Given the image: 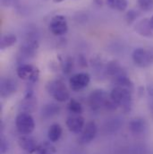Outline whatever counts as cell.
I'll return each instance as SVG.
<instances>
[{
    "instance_id": "obj_12",
    "label": "cell",
    "mask_w": 153,
    "mask_h": 154,
    "mask_svg": "<svg viewBox=\"0 0 153 154\" xmlns=\"http://www.w3.org/2000/svg\"><path fill=\"white\" fill-rule=\"evenodd\" d=\"M37 99L32 91V90H29L26 91L24 98L23 99L21 105H20V109L22 110V112H26V113H33L36 110L37 108Z\"/></svg>"
},
{
    "instance_id": "obj_32",
    "label": "cell",
    "mask_w": 153,
    "mask_h": 154,
    "mask_svg": "<svg viewBox=\"0 0 153 154\" xmlns=\"http://www.w3.org/2000/svg\"><path fill=\"white\" fill-rule=\"evenodd\" d=\"M150 23H151V29H152L153 31V15L151 17V19H150Z\"/></svg>"
},
{
    "instance_id": "obj_17",
    "label": "cell",
    "mask_w": 153,
    "mask_h": 154,
    "mask_svg": "<svg viewBox=\"0 0 153 154\" xmlns=\"http://www.w3.org/2000/svg\"><path fill=\"white\" fill-rule=\"evenodd\" d=\"M124 74H126L125 71L123 69V67L121 66L119 62L116 61V60L109 61L106 65V75L113 77V79L115 78V77L123 75Z\"/></svg>"
},
{
    "instance_id": "obj_13",
    "label": "cell",
    "mask_w": 153,
    "mask_h": 154,
    "mask_svg": "<svg viewBox=\"0 0 153 154\" xmlns=\"http://www.w3.org/2000/svg\"><path fill=\"white\" fill-rule=\"evenodd\" d=\"M17 91V83L11 78H3L0 82V95L3 99L11 97Z\"/></svg>"
},
{
    "instance_id": "obj_34",
    "label": "cell",
    "mask_w": 153,
    "mask_h": 154,
    "mask_svg": "<svg viewBox=\"0 0 153 154\" xmlns=\"http://www.w3.org/2000/svg\"><path fill=\"white\" fill-rule=\"evenodd\" d=\"M151 116H152V118H153V105H152V108H151Z\"/></svg>"
},
{
    "instance_id": "obj_11",
    "label": "cell",
    "mask_w": 153,
    "mask_h": 154,
    "mask_svg": "<svg viewBox=\"0 0 153 154\" xmlns=\"http://www.w3.org/2000/svg\"><path fill=\"white\" fill-rule=\"evenodd\" d=\"M66 126L68 130L75 134H81L85 126V121L81 115H71L66 118Z\"/></svg>"
},
{
    "instance_id": "obj_28",
    "label": "cell",
    "mask_w": 153,
    "mask_h": 154,
    "mask_svg": "<svg viewBox=\"0 0 153 154\" xmlns=\"http://www.w3.org/2000/svg\"><path fill=\"white\" fill-rule=\"evenodd\" d=\"M127 5H128V3L126 0H115L113 9L117 10L119 12H124L126 10Z\"/></svg>"
},
{
    "instance_id": "obj_10",
    "label": "cell",
    "mask_w": 153,
    "mask_h": 154,
    "mask_svg": "<svg viewBox=\"0 0 153 154\" xmlns=\"http://www.w3.org/2000/svg\"><path fill=\"white\" fill-rule=\"evenodd\" d=\"M98 133V126L94 121H90L87 123V125L84 126L83 131L81 134V137L79 139V142L81 144L85 145L90 143L94 140Z\"/></svg>"
},
{
    "instance_id": "obj_3",
    "label": "cell",
    "mask_w": 153,
    "mask_h": 154,
    "mask_svg": "<svg viewBox=\"0 0 153 154\" xmlns=\"http://www.w3.org/2000/svg\"><path fill=\"white\" fill-rule=\"evenodd\" d=\"M15 125L18 132L23 135L31 134L35 128L34 118L30 113L21 112L15 118Z\"/></svg>"
},
{
    "instance_id": "obj_1",
    "label": "cell",
    "mask_w": 153,
    "mask_h": 154,
    "mask_svg": "<svg viewBox=\"0 0 153 154\" xmlns=\"http://www.w3.org/2000/svg\"><path fill=\"white\" fill-rule=\"evenodd\" d=\"M132 92L130 90L115 86V88L111 91L110 92V98L116 103V105L120 108L124 112H128L131 110L132 104H133V96Z\"/></svg>"
},
{
    "instance_id": "obj_27",
    "label": "cell",
    "mask_w": 153,
    "mask_h": 154,
    "mask_svg": "<svg viewBox=\"0 0 153 154\" xmlns=\"http://www.w3.org/2000/svg\"><path fill=\"white\" fill-rule=\"evenodd\" d=\"M73 66H74L73 59L71 57L66 58V60L63 62V72L66 75L70 74L73 69Z\"/></svg>"
},
{
    "instance_id": "obj_7",
    "label": "cell",
    "mask_w": 153,
    "mask_h": 154,
    "mask_svg": "<svg viewBox=\"0 0 153 154\" xmlns=\"http://www.w3.org/2000/svg\"><path fill=\"white\" fill-rule=\"evenodd\" d=\"M49 31L55 36L65 35L68 32V23L64 15H55L49 23Z\"/></svg>"
},
{
    "instance_id": "obj_23",
    "label": "cell",
    "mask_w": 153,
    "mask_h": 154,
    "mask_svg": "<svg viewBox=\"0 0 153 154\" xmlns=\"http://www.w3.org/2000/svg\"><path fill=\"white\" fill-rule=\"evenodd\" d=\"M122 125V122L119 118H113L109 120L105 125H104V129L107 133H115L118 129H120Z\"/></svg>"
},
{
    "instance_id": "obj_30",
    "label": "cell",
    "mask_w": 153,
    "mask_h": 154,
    "mask_svg": "<svg viewBox=\"0 0 153 154\" xmlns=\"http://www.w3.org/2000/svg\"><path fill=\"white\" fill-rule=\"evenodd\" d=\"M14 2H15V0H2V4H3L5 6H10V5H12Z\"/></svg>"
},
{
    "instance_id": "obj_4",
    "label": "cell",
    "mask_w": 153,
    "mask_h": 154,
    "mask_svg": "<svg viewBox=\"0 0 153 154\" xmlns=\"http://www.w3.org/2000/svg\"><path fill=\"white\" fill-rule=\"evenodd\" d=\"M110 96L106 91L102 89H97L91 91L89 96V106L93 111H99L106 108V105Z\"/></svg>"
},
{
    "instance_id": "obj_6",
    "label": "cell",
    "mask_w": 153,
    "mask_h": 154,
    "mask_svg": "<svg viewBox=\"0 0 153 154\" xmlns=\"http://www.w3.org/2000/svg\"><path fill=\"white\" fill-rule=\"evenodd\" d=\"M132 58L133 63L141 68L149 67L153 64V54L142 48L134 49L132 54Z\"/></svg>"
},
{
    "instance_id": "obj_19",
    "label": "cell",
    "mask_w": 153,
    "mask_h": 154,
    "mask_svg": "<svg viewBox=\"0 0 153 154\" xmlns=\"http://www.w3.org/2000/svg\"><path fill=\"white\" fill-rule=\"evenodd\" d=\"M63 134V130L60 125L53 124L47 130V137L48 140L52 143H57L60 140Z\"/></svg>"
},
{
    "instance_id": "obj_2",
    "label": "cell",
    "mask_w": 153,
    "mask_h": 154,
    "mask_svg": "<svg viewBox=\"0 0 153 154\" xmlns=\"http://www.w3.org/2000/svg\"><path fill=\"white\" fill-rule=\"evenodd\" d=\"M47 91L58 102H66L70 99V92L62 80L56 79L50 81L47 84Z\"/></svg>"
},
{
    "instance_id": "obj_29",
    "label": "cell",
    "mask_w": 153,
    "mask_h": 154,
    "mask_svg": "<svg viewBox=\"0 0 153 154\" xmlns=\"http://www.w3.org/2000/svg\"><path fill=\"white\" fill-rule=\"evenodd\" d=\"M9 150V143L5 137H1L0 142V154H6Z\"/></svg>"
},
{
    "instance_id": "obj_31",
    "label": "cell",
    "mask_w": 153,
    "mask_h": 154,
    "mask_svg": "<svg viewBox=\"0 0 153 154\" xmlns=\"http://www.w3.org/2000/svg\"><path fill=\"white\" fill-rule=\"evenodd\" d=\"M147 91H148V93L151 97L153 98V84H149L148 87H147Z\"/></svg>"
},
{
    "instance_id": "obj_15",
    "label": "cell",
    "mask_w": 153,
    "mask_h": 154,
    "mask_svg": "<svg viewBox=\"0 0 153 154\" xmlns=\"http://www.w3.org/2000/svg\"><path fill=\"white\" fill-rule=\"evenodd\" d=\"M134 32L140 36L145 38H151L153 36V31L151 26L150 19L144 18L137 22L134 26Z\"/></svg>"
},
{
    "instance_id": "obj_16",
    "label": "cell",
    "mask_w": 153,
    "mask_h": 154,
    "mask_svg": "<svg viewBox=\"0 0 153 154\" xmlns=\"http://www.w3.org/2000/svg\"><path fill=\"white\" fill-rule=\"evenodd\" d=\"M147 123L143 118L134 117L129 122V130L133 134H142L146 131Z\"/></svg>"
},
{
    "instance_id": "obj_24",
    "label": "cell",
    "mask_w": 153,
    "mask_h": 154,
    "mask_svg": "<svg viewBox=\"0 0 153 154\" xmlns=\"http://www.w3.org/2000/svg\"><path fill=\"white\" fill-rule=\"evenodd\" d=\"M68 111L73 115H81L83 111L81 104L75 99H71L68 103Z\"/></svg>"
},
{
    "instance_id": "obj_9",
    "label": "cell",
    "mask_w": 153,
    "mask_h": 154,
    "mask_svg": "<svg viewBox=\"0 0 153 154\" xmlns=\"http://www.w3.org/2000/svg\"><path fill=\"white\" fill-rule=\"evenodd\" d=\"M90 82V75L88 73H78L69 79V84L73 91H79L86 88Z\"/></svg>"
},
{
    "instance_id": "obj_18",
    "label": "cell",
    "mask_w": 153,
    "mask_h": 154,
    "mask_svg": "<svg viewBox=\"0 0 153 154\" xmlns=\"http://www.w3.org/2000/svg\"><path fill=\"white\" fill-rule=\"evenodd\" d=\"M59 112H60L59 105H57L56 103H48L42 107L40 115L43 119H48V118H51L57 114H59Z\"/></svg>"
},
{
    "instance_id": "obj_26",
    "label": "cell",
    "mask_w": 153,
    "mask_h": 154,
    "mask_svg": "<svg viewBox=\"0 0 153 154\" xmlns=\"http://www.w3.org/2000/svg\"><path fill=\"white\" fill-rule=\"evenodd\" d=\"M139 16H140V13L138 11L134 9L129 10L125 14V21H126L127 25H132L137 20Z\"/></svg>"
},
{
    "instance_id": "obj_5",
    "label": "cell",
    "mask_w": 153,
    "mask_h": 154,
    "mask_svg": "<svg viewBox=\"0 0 153 154\" xmlns=\"http://www.w3.org/2000/svg\"><path fill=\"white\" fill-rule=\"evenodd\" d=\"M17 75L20 79L30 83H35L39 78V70L33 65L23 64L16 70Z\"/></svg>"
},
{
    "instance_id": "obj_22",
    "label": "cell",
    "mask_w": 153,
    "mask_h": 154,
    "mask_svg": "<svg viewBox=\"0 0 153 154\" xmlns=\"http://www.w3.org/2000/svg\"><path fill=\"white\" fill-rule=\"evenodd\" d=\"M17 41V38L14 34H5L1 37L0 39V48L6 49L10 47H13Z\"/></svg>"
},
{
    "instance_id": "obj_20",
    "label": "cell",
    "mask_w": 153,
    "mask_h": 154,
    "mask_svg": "<svg viewBox=\"0 0 153 154\" xmlns=\"http://www.w3.org/2000/svg\"><path fill=\"white\" fill-rule=\"evenodd\" d=\"M114 83L115 84V86H119V87H123V88L128 89L131 91H133V83L130 80V78L127 76L126 74L114 78Z\"/></svg>"
},
{
    "instance_id": "obj_14",
    "label": "cell",
    "mask_w": 153,
    "mask_h": 154,
    "mask_svg": "<svg viewBox=\"0 0 153 154\" xmlns=\"http://www.w3.org/2000/svg\"><path fill=\"white\" fill-rule=\"evenodd\" d=\"M18 145L19 147L28 153L36 152L38 149V143L37 141L29 135H23L18 139Z\"/></svg>"
},
{
    "instance_id": "obj_8",
    "label": "cell",
    "mask_w": 153,
    "mask_h": 154,
    "mask_svg": "<svg viewBox=\"0 0 153 154\" xmlns=\"http://www.w3.org/2000/svg\"><path fill=\"white\" fill-rule=\"evenodd\" d=\"M38 41L33 37H29L25 40V42L21 46L20 48V56L23 58L29 59L33 57L38 48Z\"/></svg>"
},
{
    "instance_id": "obj_21",
    "label": "cell",
    "mask_w": 153,
    "mask_h": 154,
    "mask_svg": "<svg viewBox=\"0 0 153 154\" xmlns=\"http://www.w3.org/2000/svg\"><path fill=\"white\" fill-rule=\"evenodd\" d=\"M36 154H56L57 153V149L52 143V142H47L45 141L38 144V149L36 151Z\"/></svg>"
},
{
    "instance_id": "obj_25",
    "label": "cell",
    "mask_w": 153,
    "mask_h": 154,
    "mask_svg": "<svg viewBox=\"0 0 153 154\" xmlns=\"http://www.w3.org/2000/svg\"><path fill=\"white\" fill-rule=\"evenodd\" d=\"M137 5L143 12L153 11V0H137Z\"/></svg>"
},
{
    "instance_id": "obj_33",
    "label": "cell",
    "mask_w": 153,
    "mask_h": 154,
    "mask_svg": "<svg viewBox=\"0 0 153 154\" xmlns=\"http://www.w3.org/2000/svg\"><path fill=\"white\" fill-rule=\"evenodd\" d=\"M63 1H65V0H53V2H55V3H61Z\"/></svg>"
}]
</instances>
